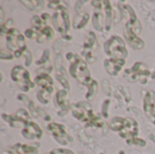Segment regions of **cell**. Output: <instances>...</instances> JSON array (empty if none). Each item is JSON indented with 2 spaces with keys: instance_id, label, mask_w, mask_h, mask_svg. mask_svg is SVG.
<instances>
[{
  "instance_id": "cell-2",
  "label": "cell",
  "mask_w": 155,
  "mask_h": 154,
  "mask_svg": "<svg viewBox=\"0 0 155 154\" xmlns=\"http://www.w3.org/2000/svg\"><path fill=\"white\" fill-rule=\"evenodd\" d=\"M105 53L114 59H124L128 53L124 40L119 36H113L104 44Z\"/></svg>"
},
{
  "instance_id": "cell-21",
  "label": "cell",
  "mask_w": 155,
  "mask_h": 154,
  "mask_svg": "<svg viewBox=\"0 0 155 154\" xmlns=\"http://www.w3.org/2000/svg\"><path fill=\"white\" fill-rule=\"evenodd\" d=\"M124 119L122 117H115L110 123V129L115 132H120L123 128Z\"/></svg>"
},
{
  "instance_id": "cell-32",
  "label": "cell",
  "mask_w": 155,
  "mask_h": 154,
  "mask_svg": "<svg viewBox=\"0 0 155 154\" xmlns=\"http://www.w3.org/2000/svg\"><path fill=\"white\" fill-rule=\"evenodd\" d=\"M109 103H110V101H108V100H107V101H105V102H104V106H103V115H104L105 118H107V117H108V114H107V111H106V110H107V107H108L107 105H108Z\"/></svg>"
},
{
  "instance_id": "cell-12",
  "label": "cell",
  "mask_w": 155,
  "mask_h": 154,
  "mask_svg": "<svg viewBox=\"0 0 155 154\" xmlns=\"http://www.w3.org/2000/svg\"><path fill=\"white\" fill-rule=\"evenodd\" d=\"M22 133H23L24 137H25L26 139L32 140V139H35V138L39 139L42 136L43 132L36 123H35L34 122L31 121V122L26 123L25 127L22 131Z\"/></svg>"
},
{
  "instance_id": "cell-34",
  "label": "cell",
  "mask_w": 155,
  "mask_h": 154,
  "mask_svg": "<svg viewBox=\"0 0 155 154\" xmlns=\"http://www.w3.org/2000/svg\"><path fill=\"white\" fill-rule=\"evenodd\" d=\"M150 138H151L152 140H153V141L155 142V136H154V135H153V134H152V135H150Z\"/></svg>"
},
{
  "instance_id": "cell-6",
  "label": "cell",
  "mask_w": 155,
  "mask_h": 154,
  "mask_svg": "<svg viewBox=\"0 0 155 154\" xmlns=\"http://www.w3.org/2000/svg\"><path fill=\"white\" fill-rule=\"evenodd\" d=\"M53 24L55 29L63 35L66 34L70 29V20L69 15L66 11L63 10L59 13H55L53 15Z\"/></svg>"
},
{
  "instance_id": "cell-27",
  "label": "cell",
  "mask_w": 155,
  "mask_h": 154,
  "mask_svg": "<svg viewBox=\"0 0 155 154\" xmlns=\"http://www.w3.org/2000/svg\"><path fill=\"white\" fill-rule=\"evenodd\" d=\"M127 143H128L129 144H135V145H139V146H145V145H146V143H145L143 140L137 139V138H134V139H133V140L127 141Z\"/></svg>"
},
{
  "instance_id": "cell-19",
  "label": "cell",
  "mask_w": 155,
  "mask_h": 154,
  "mask_svg": "<svg viewBox=\"0 0 155 154\" xmlns=\"http://www.w3.org/2000/svg\"><path fill=\"white\" fill-rule=\"evenodd\" d=\"M53 37H54V31H53V29L50 26L45 25L39 32V36L37 38V42L38 43H42L44 41H48V40H51Z\"/></svg>"
},
{
  "instance_id": "cell-33",
  "label": "cell",
  "mask_w": 155,
  "mask_h": 154,
  "mask_svg": "<svg viewBox=\"0 0 155 154\" xmlns=\"http://www.w3.org/2000/svg\"><path fill=\"white\" fill-rule=\"evenodd\" d=\"M42 18H43V20L45 21V22H47V21H49L50 19H51V16L48 15V14H43L42 15Z\"/></svg>"
},
{
  "instance_id": "cell-18",
  "label": "cell",
  "mask_w": 155,
  "mask_h": 154,
  "mask_svg": "<svg viewBox=\"0 0 155 154\" xmlns=\"http://www.w3.org/2000/svg\"><path fill=\"white\" fill-rule=\"evenodd\" d=\"M89 14L85 13V12H80L78 13V15H76L74 21V28H83L84 27V25L88 23L89 21Z\"/></svg>"
},
{
  "instance_id": "cell-4",
  "label": "cell",
  "mask_w": 155,
  "mask_h": 154,
  "mask_svg": "<svg viewBox=\"0 0 155 154\" xmlns=\"http://www.w3.org/2000/svg\"><path fill=\"white\" fill-rule=\"evenodd\" d=\"M11 75H12L13 81L17 83L24 91L26 92L30 88H34L35 87L34 83L30 79L29 72H27L22 66H15V67H14L13 70H12Z\"/></svg>"
},
{
  "instance_id": "cell-22",
  "label": "cell",
  "mask_w": 155,
  "mask_h": 154,
  "mask_svg": "<svg viewBox=\"0 0 155 154\" xmlns=\"http://www.w3.org/2000/svg\"><path fill=\"white\" fill-rule=\"evenodd\" d=\"M48 7L52 9H55V10L59 9L60 11H63V10L65 11L68 8V5L64 1H50Z\"/></svg>"
},
{
  "instance_id": "cell-1",
  "label": "cell",
  "mask_w": 155,
  "mask_h": 154,
  "mask_svg": "<svg viewBox=\"0 0 155 154\" xmlns=\"http://www.w3.org/2000/svg\"><path fill=\"white\" fill-rule=\"evenodd\" d=\"M66 58L71 63L70 64L71 75L82 84L88 86L93 81V79L90 76V72L86 63L80 56L73 53H68L66 54Z\"/></svg>"
},
{
  "instance_id": "cell-29",
  "label": "cell",
  "mask_w": 155,
  "mask_h": 154,
  "mask_svg": "<svg viewBox=\"0 0 155 154\" xmlns=\"http://www.w3.org/2000/svg\"><path fill=\"white\" fill-rule=\"evenodd\" d=\"M49 154H74L69 150H63V149H58V150H54Z\"/></svg>"
},
{
  "instance_id": "cell-14",
  "label": "cell",
  "mask_w": 155,
  "mask_h": 154,
  "mask_svg": "<svg viewBox=\"0 0 155 154\" xmlns=\"http://www.w3.org/2000/svg\"><path fill=\"white\" fill-rule=\"evenodd\" d=\"M124 8L128 12V14H129V15H130V19H129V21L127 22V24L132 27L133 31H134L136 34H139L141 33V31H142V25H141V23H140V21L138 20V17H137V15H135L134 9H133L130 5H124Z\"/></svg>"
},
{
  "instance_id": "cell-9",
  "label": "cell",
  "mask_w": 155,
  "mask_h": 154,
  "mask_svg": "<svg viewBox=\"0 0 155 154\" xmlns=\"http://www.w3.org/2000/svg\"><path fill=\"white\" fill-rule=\"evenodd\" d=\"M97 46H98V44H97L96 36L93 32H90L88 34L87 40L84 43V49L83 52V55L86 58V61H88L91 64L95 62V58L92 56V51L94 49L95 50Z\"/></svg>"
},
{
  "instance_id": "cell-23",
  "label": "cell",
  "mask_w": 155,
  "mask_h": 154,
  "mask_svg": "<svg viewBox=\"0 0 155 154\" xmlns=\"http://www.w3.org/2000/svg\"><path fill=\"white\" fill-rule=\"evenodd\" d=\"M87 87H88V93H86V98L89 99V100H92V99L94 97V95H95V93H96V92H97L98 84H97L96 81L93 80V81L91 82V84H90Z\"/></svg>"
},
{
  "instance_id": "cell-17",
  "label": "cell",
  "mask_w": 155,
  "mask_h": 154,
  "mask_svg": "<svg viewBox=\"0 0 155 154\" xmlns=\"http://www.w3.org/2000/svg\"><path fill=\"white\" fill-rule=\"evenodd\" d=\"M56 102L59 107L64 110V112H67L69 109V101L67 99V92L64 90L59 91L56 94Z\"/></svg>"
},
{
  "instance_id": "cell-11",
  "label": "cell",
  "mask_w": 155,
  "mask_h": 154,
  "mask_svg": "<svg viewBox=\"0 0 155 154\" xmlns=\"http://www.w3.org/2000/svg\"><path fill=\"white\" fill-rule=\"evenodd\" d=\"M125 64L124 59H106L104 61V67L106 72L111 75H117Z\"/></svg>"
},
{
  "instance_id": "cell-3",
  "label": "cell",
  "mask_w": 155,
  "mask_h": 154,
  "mask_svg": "<svg viewBox=\"0 0 155 154\" xmlns=\"http://www.w3.org/2000/svg\"><path fill=\"white\" fill-rule=\"evenodd\" d=\"M72 113L73 115L78 120L84 123H87V126H90L93 121L96 118V115L94 113L91 105L85 102L74 104L72 106Z\"/></svg>"
},
{
  "instance_id": "cell-8",
  "label": "cell",
  "mask_w": 155,
  "mask_h": 154,
  "mask_svg": "<svg viewBox=\"0 0 155 154\" xmlns=\"http://www.w3.org/2000/svg\"><path fill=\"white\" fill-rule=\"evenodd\" d=\"M143 110L146 116L155 125V93L153 91H148L144 95Z\"/></svg>"
},
{
  "instance_id": "cell-31",
  "label": "cell",
  "mask_w": 155,
  "mask_h": 154,
  "mask_svg": "<svg viewBox=\"0 0 155 154\" xmlns=\"http://www.w3.org/2000/svg\"><path fill=\"white\" fill-rule=\"evenodd\" d=\"M0 57L1 59H13V55L11 54H7V53H5L4 50H1V54H0Z\"/></svg>"
},
{
  "instance_id": "cell-25",
  "label": "cell",
  "mask_w": 155,
  "mask_h": 154,
  "mask_svg": "<svg viewBox=\"0 0 155 154\" xmlns=\"http://www.w3.org/2000/svg\"><path fill=\"white\" fill-rule=\"evenodd\" d=\"M18 98H19V100L23 101L25 104H27V106H28L29 110L31 111V113H34V114H35V116H37V115H36V113H35V110H36L37 108H35V104L33 103V102H32V101H30V100L28 99V97H26V96H25V95H24V94H20V95H18Z\"/></svg>"
},
{
  "instance_id": "cell-20",
  "label": "cell",
  "mask_w": 155,
  "mask_h": 154,
  "mask_svg": "<svg viewBox=\"0 0 155 154\" xmlns=\"http://www.w3.org/2000/svg\"><path fill=\"white\" fill-rule=\"evenodd\" d=\"M103 8L105 11V26L106 30H110L111 28V20H112V15L113 10L111 6V3L109 1H103Z\"/></svg>"
},
{
  "instance_id": "cell-26",
  "label": "cell",
  "mask_w": 155,
  "mask_h": 154,
  "mask_svg": "<svg viewBox=\"0 0 155 154\" xmlns=\"http://www.w3.org/2000/svg\"><path fill=\"white\" fill-rule=\"evenodd\" d=\"M25 36L30 38V39H36L37 40V38L39 36V34L36 31H35L34 29H28L25 31Z\"/></svg>"
},
{
  "instance_id": "cell-35",
  "label": "cell",
  "mask_w": 155,
  "mask_h": 154,
  "mask_svg": "<svg viewBox=\"0 0 155 154\" xmlns=\"http://www.w3.org/2000/svg\"><path fill=\"white\" fill-rule=\"evenodd\" d=\"M153 79H154V78H155V71H154V73L153 74Z\"/></svg>"
},
{
  "instance_id": "cell-5",
  "label": "cell",
  "mask_w": 155,
  "mask_h": 154,
  "mask_svg": "<svg viewBox=\"0 0 155 154\" xmlns=\"http://www.w3.org/2000/svg\"><path fill=\"white\" fill-rule=\"evenodd\" d=\"M151 74L149 69L145 64L141 62H137L131 69H126L124 72V78L130 82L141 81L142 77H147Z\"/></svg>"
},
{
  "instance_id": "cell-7",
  "label": "cell",
  "mask_w": 155,
  "mask_h": 154,
  "mask_svg": "<svg viewBox=\"0 0 155 154\" xmlns=\"http://www.w3.org/2000/svg\"><path fill=\"white\" fill-rule=\"evenodd\" d=\"M119 133L121 137L126 139V141L134 139L139 133L137 122L132 118H125L123 128Z\"/></svg>"
},
{
  "instance_id": "cell-28",
  "label": "cell",
  "mask_w": 155,
  "mask_h": 154,
  "mask_svg": "<svg viewBox=\"0 0 155 154\" xmlns=\"http://www.w3.org/2000/svg\"><path fill=\"white\" fill-rule=\"evenodd\" d=\"M23 56H25V65H26V66H29V65L31 64V61H32L31 53H30L28 50H26V51L24 53V55H23Z\"/></svg>"
},
{
  "instance_id": "cell-15",
  "label": "cell",
  "mask_w": 155,
  "mask_h": 154,
  "mask_svg": "<svg viewBox=\"0 0 155 154\" xmlns=\"http://www.w3.org/2000/svg\"><path fill=\"white\" fill-rule=\"evenodd\" d=\"M37 149L28 145L16 144L13 148L6 150L4 153L7 154H37Z\"/></svg>"
},
{
  "instance_id": "cell-13",
  "label": "cell",
  "mask_w": 155,
  "mask_h": 154,
  "mask_svg": "<svg viewBox=\"0 0 155 154\" xmlns=\"http://www.w3.org/2000/svg\"><path fill=\"white\" fill-rule=\"evenodd\" d=\"M35 83L40 86L42 87L43 91L47 93V94H51L53 93V84H54V82H53V79L46 74H42L38 76L35 77Z\"/></svg>"
},
{
  "instance_id": "cell-10",
  "label": "cell",
  "mask_w": 155,
  "mask_h": 154,
  "mask_svg": "<svg viewBox=\"0 0 155 154\" xmlns=\"http://www.w3.org/2000/svg\"><path fill=\"white\" fill-rule=\"evenodd\" d=\"M124 35L129 44L134 49H143L144 47V42L138 37V35L133 31L132 27L126 23L124 28Z\"/></svg>"
},
{
  "instance_id": "cell-24",
  "label": "cell",
  "mask_w": 155,
  "mask_h": 154,
  "mask_svg": "<svg viewBox=\"0 0 155 154\" xmlns=\"http://www.w3.org/2000/svg\"><path fill=\"white\" fill-rule=\"evenodd\" d=\"M102 19H103V15L100 12H95L94 14V16H93V24H94V27L98 31H102L103 30Z\"/></svg>"
},
{
  "instance_id": "cell-16",
  "label": "cell",
  "mask_w": 155,
  "mask_h": 154,
  "mask_svg": "<svg viewBox=\"0 0 155 154\" xmlns=\"http://www.w3.org/2000/svg\"><path fill=\"white\" fill-rule=\"evenodd\" d=\"M47 130L54 136L57 138H64L67 136V133L65 132V128L64 125L62 124H58V123H52L47 126Z\"/></svg>"
},
{
  "instance_id": "cell-30",
  "label": "cell",
  "mask_w": 155,
  "mask_h": 154,
  "mask_svg": "<svg viewBox=\"0 0 155 154\" xmlns=\"http://www.w3.org/2000/svg\"><path fill=\"white\" fill-rule=\"evenodd\" d=\"M36 111H37V115H41L45 120H47V121H49V120H50L49 115H48L45 111H43V110H42V109H40V108H37V109H36Z\"/></svg>"
}]
</instances>
